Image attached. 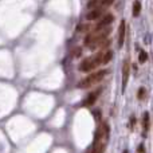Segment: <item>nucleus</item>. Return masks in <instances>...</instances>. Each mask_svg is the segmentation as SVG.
Listing matches in <instances>:
<instances>
[{
  "label": "nucleus",
  "instance_id": "f257e3e1",
  "mask_svg": "<svg viewBox=\"0 0 153 153\" xmlns=\"http://www.w3.org/2000/svg\"><path fill=\"white\" fill-rule=\"evenodd\" d=\"M103 54H105V51H98L97 54L86 58L83 62H81L79 70H81L82 73L94 71L97 67H100L101 65H103Z\"/></svg>",
  "mask_w": 153,
  "mask_h": 153
},
{
  "label": "nucleus",
  "instance_id": "423d86ee",
  "mask_svg": "<svg viewBox=\"0 0 153 153\" xmlns=\"http://www.w3.org/2000/svg\"><path fill=\"white\" fill-rule=\"evenodd\" d=\"M125 34H126V23H125V20H121V23H120V27H118V47L120 48L124 46Z\"/></svg>",
  "mask_w": 153,
  "mask_h": 153
},
{
  "label": "nucleus",
  "instance_id": "dca6fc26",
  "mask_svg": "<svg viewBox=\"0 0 153 153\" xmlns=\"http://www.w3.org/2000/svg\"><path fill=\"white\" fill-rule=\"evenodd\" d=\"M94 118H97V121H100L101 120V111L100 110H97V113L94 111Z\"/></svg>",
  "mask_w": 153,
  "mask_h": 153
},
{
  "label": "nucleus",
  "instance_id": "ddd939ff",
  "mask_svg": "<svg viewBox=\"0 0 153 153\" xmlns=\"http://www.w3.org/2000/svg\"><path fill=\"white\" fill-rule=\"evenodd\" d=\"M148 59V54L145 53L144 50H140V55H138V62L140 63H144V62Z\"/></svg>",
  "mask_w": 153,
  "mask_h": 153
},
{
  "label": "nucleus",
  "instance_id": "f3484780",
  "mask_svg": "<svg viewBox=\"0 0 153 153\" xmlns=\"http://www.w3.org/2000/svg\"><path fill=\"white\" fill-rule=\"evenodd\" d=\"M122 153H128V151H126V149H125V151H124V152H122Z\"/></svg>",
  "mask_w": 153,
  "mask_h": 153
},
{
  "label": "nucleus",
  "instance_id": "9b49d317",
  "mask_svg": "<svg viewBox=\"0 0 153 153\" xmlns=\"http://www.w3.org/2000/svg\"><path fill=\"white\" fill-rule=\"evenodd\" d=\"M143 125H144V133H146V132H148V129H149V113H148V111H145V113H144Z\"/></svg>",
  "mask_w": 153,
  "mask_h": 153
},
{
  "label": "nucleus",
  "instance_id": "f8f14e48",
  "mask_svg": "<svg viewBox=\"0 0 153 153\" xmlns=\"http://www.w3.org/2000/svg\"><path fill=\"white\" fill-rule=\"evenodd\" d=\"M111 58H113V53H111L110 50H106V51H105V54H103V65L109 63Z\"/></svg>",
  "mask_w": 153,
  "mask_h": 153
},
{
  "label": "nucleus",
  "instance_id": "7ed1b4c3",
  "mask_svg": "<svg viewBox=\"0 0 153 153\" xmlns=\"http://www.w3.org/2000/svg\"><path fill=\"white\" fill-rule=\"evenodd\" d=\"M109 134V125L108 122H102L100 126L95 130V136H94V144L101 143V140H103L105 137H108Z\"/></svg>",
  "mask_w": 153,
  "mask_h": 153
},
{
  "label": "nucleus",
  "instance_id": "20e7f679",
  "mask_svg": "<svg viewBox=\"0 0 153 153\" xmlns=\"http://www.w3.org/2000/svg\"><path fill=\"white\" fill-rule=\"evenodd\" d=\"M101 93H102V87L97 89L95 91H91L86 98H85L83 101H82L81 106H82V108H90V106H93L95 103V101L98 100V97H100Z\"/></svg>",
  "mask_w": 153,
  "mask_h": 153
},
{
  "label": "nucleus",
  "instance_id": "39448f33",
  "mask_svg": "<svg viewBox=\"0 0 153 153\" xmlns=\"http://www.w3.org/2000/svg\"><path fill=\"white\" fill-rule=\"evenodd\" d=\"M103 8L105 7H95L94 10H91L86 15V19L87 20H95V19H100L101 16H103V12H105Z\"/></svg>",
  "mask_w": 153,
  "mask_h": 153
},
{
  "label": "nucleus",
  "instance_id": "6e6552de",
  "mask_svg": "<svg viewBox=\"0 0 153 153\" xmlns=\"http://www.w3.org/2000/svg\"><path fill=\"white\" fill-rule=\"evenodd\" d=\"M129 73H130V69H129V62L125 61L124 67H122V91H124L125 87H126L128 79H129Z\"/></svg>",
  "mask_w": 153,
  "mask_h": 153
},
{
  "label": "nucleus",
  "instance_id": "9d476101",
  "mask_svg": "<svg viewBox=\"0 0 153 153\" xmlns=\"http://www.w3.org/2000/svg\"><path fill=\"white\" fill-rule=\"evenodd\" d=\"M133 16L134 18H137L138 15H140V12H141V3L138 1V0H134V3H133Z\"/></svg>",
  "mask_w": 153,
  "mask_h": 153
},
{
  "label": "nucleus",
  "instance_id": "2eb2a0df",
  "mask_svg": "<svg viewBox=\"0 0 153 153\" xmlns=\"http://www.w3.org/2000/svg\"><path fill=\"white\" fill-rule=\"evenodd\" d=\"M138 100H143L144 97H145V89L144 87H140V90H138V94H137Z\"/></svg>",
  "mask_w": 153,
  "mask_h": 153
},
{
  "label": "nucleus",
  "instance_id": "4468645a",
  "mask_svg": "<svg viewBox=\"0 0 153 153\" xmlns=\"http://www.w3.org/2000/svg\"><path fill=\"white\" fill-rule=\"evenodd\" d=\"M114 1H116V0H101L100 5L101 7H109V5H111Z\"/></svg>",
  "mask_w": 153,
  "mask_h": 153
},
{
  "label": "nucleus",
  "instance_id": "1a4fd4ad",
  "mask_svg": "<svg viewBox=\"0 0 153 153\" xmlns=\"http://www.w3.org/2000/svg\"><path fill=\"white\" fill-rule=\"evenodd\" d=\"M105 149H106L105 143H98V144H94L91 153H103L105 152Z\"/></svg>",
  "mask_w": 153,
  "mask_h": 153
},
{
  "label": "nucleus",
  "instance_id": "0eeeda50",
  "mask_svg": "<svg viewBox=\"0 0 153 153\" xmlns=\"http://www.w3.org/2000/svg\"><path fill=\"white\" fill-rule=\"evenodd\" d=\"M113 20H114V16L111 15V13H106V15H103L102 19L98 22V24L95 26V28H103V27L110 26V24L113 23Z\"/></svg>",
  "mask_w": 153,
  "mask_h": 153
},
{
  "label": "nucleus",
  "instance_id": "f03ea898",
  "mask_svg": "<svg viewBox=\"0 0 153 153\" xmlns=\"http://www.w3.org/2000/svg\"><path fill=\"white\" fill-rule=\"evenodd\" d=\"M106 74H108V70H98V71L90 73L87 76H85L83 79H81L76 86H78L79 89H89V87L94 86L95 83H100V82L105 78Z\"/></svg>",
  "mask_w": 153,
  "mask_h": 153
}]
</instances>
